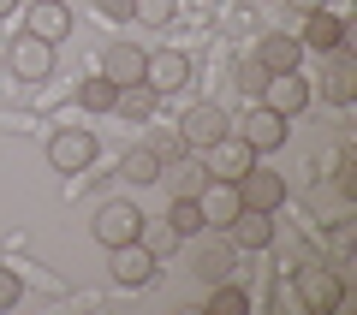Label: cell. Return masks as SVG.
I'll return each instance as SVG.
<instances>
[{"instance_id": "obj_1", "label": "cell", "mask_w": 357, "mask_h": 315, "mask_svg": "<svg viewBox=\"0 0 357 315\" xmlns=\"http://www.w3.org/2000/svg\"><path fill=\"white\" fill-rule=\"evenodd\" d=\"M292 286H298V303H304L310 315H333V309L345 303V279H340V268L310 262V268H298V274H292Z\"/></svg>"}, {"instance_id": "obj_2", "label": "cell", "mask_w": 357, "mask_h": 315, "mask_svg": "<svg viewBox=\"0 0 357 315\" xmlns=\"http://www.w3.org/2000/svg\"><path fill=\"white\" fill-rule=\"evenodd\" d=\"M155 268H161V256H155L143 238H131V244H107V274H114L119 286H131V291L149 286Z\"/></svg>"}, {"instance_id": "obj_3", "label": "cell", "mask_w": 357, "mask_h": 315, "mask_svg": "<svg viewBox=\"0 0 357 315\" xmlns=\"http://www.w3.org/2000/svg\"><path fill=\"white\" fill-rule=\"evenodd\" d=\"M232 131V119H227V107L220 101H197L191 114L178 119V137H185V149H208V143H220Z\"/></svg>"}, {"instance_id": "obj_4", "label": "cell", "mask_w": 357, "mask_h": 315, "mask_svg": "<svg viewBox=\"0 0 357 315\" xmlns=\"http://www.w3.org/2000/svg\"><path fill=\"white\" fill-rule=\"evenodd\" d=\"M143 84H149L155 95L185 89V84H191V54H185V48H155L149 60H143Z\"/></svg>"}, {"instance_id": "obj_5", "label": "cell", "mask_w": 357, "mask_h": 315, "mask_svg": "<svg viewBox=\"0 0 357 315\" xmlns=\"http://www.w3.org/2000/svg\"><path fill=\"white\" fill-rule=\"evenodd\" d=\"M262 107H274L280 119H292V114H304L310 107V77L304 72H268V84H262Z\"/></svg>"}, {"instance_id": "obj_6", "label": "cell", "mask_w": 357, "mask_h": 315, "mask_svg": "<svg viewBox=\"0 0 357 315\" xmlns=\"http://www.w3.org/2000/svg\"><path fill=\"white\" fill-rule=\"evenodd\" d=\"M96 161V137H89L84 125H66L48 137V167L54 173H84V167Z\"/></svg>"}, {"instance_id": "obj_7", "label": "cell", "mask_w": 357, "mask_h": 315, "mask_svg": "<svg viewBox=\"0 0 357 315\" xmlns=\"http://www.w3.org/2000/svg\"><path fill=\"white\" fill-rule=\"evenodd\" d=\"M6 66H13V77H24V84H42V77H54V42L42 36H18L13 48H6Z\"/></svg>"}, {"instance_id": "obj_8", "label": "cell", "mask_w": 357, "mask_h": 315, "mask_svg": "<svg viewBox=\"0 0 357 315\" xmlns=\"http://www.w3.org/2000/svg\"><path fill=\"white\" fill-rule=\"evenodd\" d=\"M89 226H96L102 244H131V238H143V208L137 202H102Z\"/></svg>"}, {"instance_id": "obj_9", "label": "cell", "mask_w": 357, "mask_h": 315, "mask_svg": "<svg viewBox=\"0 0 357 315\" xmlns=\"http://www.w3.org/2000/svg\"><path fill=\"white\" fill-rule=\"evenodd\" d=\"M232 185H238V197H244V208H268V215H274V208H280L286 202V178L280 173H268V167H244L238 178H232Z\"/></svg>"}, {"instance_id": "obj_10", "label": "cell", "mask_w": 357, "mask_h": 315, "mask_svg": "<svg viewBox=\"0 0 357 315\" xmlns=\"http://www.w3.org/2000/svg\"><path fill=\"white\" fill-rule=\"evenodd\" d=\"M197 208H203V226L227 232V220L244 208V197H238V185H232V178H208V185L197 190Z\"/></svg>"}, {"instance_id": "obj_11", "label": "cell", "mask_w": 357, "mask_h": 315, "mask_svg": "<svg viewBox=\"0 0 357 315\" xmlns=\"http://www.w3.org/2000/svg\"><path fill=\"white\" fill-rule=\"evenodd\" d=\"M24 30L60 48V42L72 36V6H66V0H30V13H24Z\"/></svg>"}, {"instance_id": "obj_12", "label": "cell", "mask_w": 357, "mask_h": 315, "mask_svg": "<svg viewBox=\"0 0 357 315\" xmlns=\"http://www.w3.org/2000/svg\"><path fill=\"white\" fill-rule=\"evenodd\" d=\"M227 238H232V250H268L274 244V215L268 208H238L227 220Z\"/></svg>"}, {"instance_id": "obj_13", "label": "cell", "mask_w": 357, "mask_h": 315, "mask_svg": "<svg viewBox=\"0 0 357 315\" xmlns=\"http://www.w3.org/2000/svg\"><path fill=\"white\" fill-rule=\"evenodd\" d=\"M203 155H208V161H203V167H208V178H238L244 167L256 161V149H250V143L238 137V131H227L220 143H208Z\"/></svg>"}, {"instance_id": "obj_14", "label": "cell", "mask_w": 357, "mask_h": 315, "mask_svg": "<svg viewBox=\"0 0 357 315\" xmlns=\"http://www.w3.org/2000/svg\"><path fill=\"white\" fill-rule=\"evenodd\" d=\"M345 18L340 13H328V6H316V13H304V30H298V42H304V48H316V54H333L345 42Z\"/></svg>"}, {"instance_id": "obj_15", "label": "cell", "mask_w": 357, "mask_h": 315, "mask_svg": "<svg viewBox=\"0 0 357 315\" xmlns=\"http://www.w3.org/2000/svg\"><path fill=\"white\" fill-rule=\"evenodd\" d=\"M256 66H262V72H298V66H304V42L286 36V30H268V36L256 42Z\"/></svg>"}, {"instance_id": "obj_16", "label": "cell", "mask_w": 357, "mask_h": 315, "mask_svg": "<svg viewBox=\"0 0 357 315\" xmlns=\"http://www.w3.org/2000/svg\"><path fill=\"white\" fill-rule=\"evenodd\" d=\"M238 137L250 143L256 155H274V149H280V143H286V119L274 114V107H262V101H256V114L244 119V131H238Z\"/></svg>"}, {"instance_id": "obj_17", "label": "cell", "mask_w": 357, "mask_h": 315, "mask_svg": "<svg viewBox=\"0 0 357 315\" xmlns=\"http://www.w3.org/2000/svg\"><path fill=\"white\" fill-rule=\"evenodd\" d=\"M321 95H328L333 107H351V95H357V66H351V54H345V42L333 48V66H328V77H321Z\"/></svg>"}, {"instance_id": "obj_18", "label": "cell", "mask_w": 357, "mask_h": 315, "mask_svg": "<svg viewBox=\"0 0 357 315\" xmlns=\"http://www.w3.org/2000/svg\"><path fill=\"white\" fill-rule=\"evenodd\" d=\"M143 60H149V54H143L137 42H107L102 77H114V84H137V77H143Z\"/></svg>"}, {"instance_id": "obj_19", "label": "cell", "mask_w": 357, "mask_h": 315, "mask_svg": "<svg viewBox=\"0 0 357 315\" xmlns=\"http://www.w3.org/2000/svg\"><path fill=\"white\" fill-rule=\"evenodd\" d=\"M197 279H203V286H215V279H232V238H227V232L197 244Z\"/></svg>"}, {"instance_id": "obj_20", "label": "cell", "mask_w": 357, "mask_h": 315, "mask_svg": "<svg viewBox=\"0 0 357 315\" xmlns=\"http://www.w3.org/2000/svg\"><path fill=\"white\" fill-rule=\"evenodd\" d=\"M114 107H119V119H131V125H143V119H155V107H161V95H155L149 84H119V95H114Z\"/></svg>"}, {"instance_id": "obj_21", "label": "cell", "mask_w": 357, "mask_h": 315, "mask_svg": "<svg viewBox=\"0 0 357 315\" xmlns=\"http://www.w3.org/2000/svg\"><path fill=\"white\" fill-rule=\"evenodd\" d=\"M161 178H167V190H173V197H197V190L208 185V167H203V161H185V155H173V161L161 167Z\"/></svg>"}, {"instance_id": "obj_22", "label": "cell", "mask_w": 357, "mask_h": 315, "mask_svg": "<svg viewBox=\"0 0 357 315\" xmlns=\"http://www.w3.org/2000/svg\"><path fill=\"white\" fill-rule=\"evenodd\" d=\"M119 178H126V185H155V178H161V155H155L149 143H143V149H126L119 155Z\"/></svg>"}, {"instance_id": "obj_23", "label": "cell", "mask_w": 357, "mask_h": 315, "mask_svg": "<svg viewBox=\"0 0 357 315\" xmlns=\"http://www.w3.org/2000/svg\"><path fill=\"white\" fill-rule=\"evenodd\" d=\"M114 95H119L114 77H84V84H77V107H89V114H107Z\"/></svg>"}, {"instance_id": "obj_24", "label": "cell", "mask_w": 357, "mask_h": 315, "mask_svg": "<svg viewBox=\"0 0 357 315\" xmlns=\"http://www.w3.org/2000/svg\"><path fill=\"white\" fill-rule=\"evenodd\" d=\"M167 226H173L178 238H197V232H203V208H197V197H173V208H167Z\"/></svg>"}, {"instance_id": "obj_25", "label": "cell", "mask_w": 357, "mask_h": 315, "mask_svg": "<svg viewBox=\"0 0 357 315\" xmlns=\"http://www.w3.org/2000/svg\"><path fill=\"white\" fill-rule=\"evenodd\" d=\"M208 309L215 315H244L250 309V291H238L232 279H215V286H208Z\"/></svg>"}, {"instance_id": "obj_26", "label": "cell", "mask_w": 357, "mask_h": 315, "mask_svg": "<svg viewBox=\"0 0 357 315\" xmlns=\"http://www.w3.org/2000/svg\"><path fill=\"white\" fill-rule=\"evenodd\" d=\"M173 13H178V0H131V18H143V24H155V30L173 24Z\"/></svg>"}, {"instance_id": "obj_27", "label": "cell", "mask_w": 357, "mask_h": 315, "mask_svg": "<svg viewBox=\"0 0 357 315\" xmlns=\"http://www.w3.org/2000/svg\"><path fill=\"white\" fill-rule=\"evenodd\" d=\"M24 303V279H18V268H0V309H18Z\"/></svg>"}, {"instance_id": "obj_28", "label": "cell", "mask_w": 357, "mask_h": 315, "mask_svg": "<svg viewBox=\"0 0 357 315\" xmlns=\"http://www.w3.org/2000/svg\"><path fill=\"white\" fill-rule=\"evenodd\" d=\"M232 84H238L244 95L256 101V95H262V84H268V72H262V66H256V60H244V66H238V77H232Z\"/></svg>"}, {"instance_id": "obj_29", "label": "cell", "mask_w": 357, "mask_h": 315, "mask_svg": "<svg viewBox=\"0 0 357 315\" xmlns=\"http://www.w3.org/2000/svg\"><path fill=\"white\" fill-rule=\"evenodd\" d=\"M96 13L102 18H131V0H96Z\"/></svg>"}, {"instance_id": "obj_30", "label": "cell", "mask_w": 357, "mask_h": 315, "mask_svg": "<svg viewBox=\"0 0 357 315\" xmlns=\"http://www.w3.org/2000/svg\"><path fill=\"white\" fill-rule=\"evenodd\" d=\"M292 13H316V6H328V0H286Z\"/></svg>"}, {"instance_id": "obj_31", "label": "cell", "mask_w": 357, "mask_h": 315, "mask_svg": "<svg viewBox=\"0 0 357 315\" xmlns=\"http://www.w3.org/2000/svg\"><path fill=\"white\" fill-rule=\"evenodd\" d=\"M18 13V0H0V18H13Z\"/></svg>"}, {"instance_id": "obj_32", "label": "cell", "mask_w": 357, "mask_h": 315, "mask_svg": "<svg viewBox=\"0 0 357 315\" xmlns=\"http://www.w3.org/2000/svg\"><path fill=\"white\" fill-rule=\"evenodd\" d=\"M0 66H6V60H0Z\"/></svg>"}]
</instances>
